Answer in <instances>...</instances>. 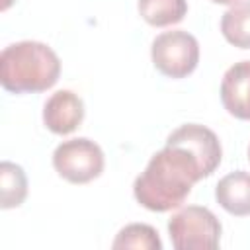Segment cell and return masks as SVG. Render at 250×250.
<instances>
[{
    "mask_svg": "<svg viewBox=\"0 0 250 250\" xmlns=\"http://www.w3.org/2000/svg\"><path fill=\"white\" fill-rule=\"evenodd\" d=\"M166 145H180L188 148L197 158L205 178H209L223 160V148H221L219 137L209 127L199 125V123L180 125L168 135Z\"/></svg>",
    "mask_w": 250,
    "mask_h": 250,
    "instance_id": "8992f818",
    "label": "cell"
},
{
    "mask_svg": "<svg viewBox=\"0 0 250 250\" xmlns=\"http://www.w3.org/2000/svg\"><path fill=\"white\" fill-rule=\"evenodd\" d=\"M27 197V176L16 162L4 160L0 164V207H20Z\"/></svg>",
    "mask_w": 250,
    "mask_h": 250,
    "instance_id": "7c38bea8",
    "label": "cell"
},
{
    "mask_svg": "<svg viewBox=\"0 0 250 250\" xmlns=\"http://www.w3.org/2000/svg\"><path fill=\"white\" fill-rule=\"evenodd\" d=\"M221 221L201 205H188L168 221L170 242L176 250H213L221 242Z\"/></svg>",
    "mask_w": 250,
    "mask_h": 250,
    "instance_id": "3957f363",
    "label": "cell"
},
{
    "mask_svg": "<svg viewBox=\"0 0 250 250\" xmlns=\"http://www.w3.org/2000/svg\"><path fill=\"white\" fill-rule=\"evenodd\" d=\"M61 76L59 55L41 41H18L0 53V84L12 94L45 92Z\"/></svg>",
    "mask_w": 250,
    "mask_h": 250,
    "instance_id": "7a4b0ae2",
    "label": "cell"
},
{
    "mask_svg": "<svg viewBox=\"0 0 250 250\" xmlns=\"http://www.w3.org/2000/svg\"><path fill=\"white\" fill-rule=\"evenodd\" d=\"M105 166L104 150L86 137L62 141L53 150V168L70 184H88L102 176Z\"/></svg>",
    "mask_w": 250,
    "mask_h": 250,
    "instance_id": "5b68a950",
    "label": "cell"
},
{
    "mask_svg": "<svg viewBox=\"0 0 250 250\" xmlns=\"http://www.w3.org/2000/svg\"><path fill=\"white\" fill-rule=\"evenodd\" d=\"M221 102L232 117L250 121V61L227 68L221 80Z\"/></svg>",
    "mask_w": 250,
    "mask_h": 250,
    "instance_id": "ba28073f",
    "label": "cell"
},
{
    "mask_svg": "<svg viewBox=\"0 0 250 250\" xmlns=\"http://www.w3.org/2000/svg\"><path fill=\"white\" fill-rule=\"evenodd\" d=\"M197 158L180 145H164L154 152L145 170L133 182V195L139 205L154 213L180 207L195 182L203 180Z\"/></svg>",
    "mask_w": 250,
    "mask_h": 250,
    "instance_id": "6da1fadb",
    "label": "cell"
},
{
    "mask_svg": "<svg viewBox=\"0 0 250 250\" xmlns=\"http://www.w3.org/2000/svg\"><path fill=\"white\" fill-rule=\"evenodd\" d=\"M248 162H250V145H248Z\"/></svg>",
    "mask_w": 250,
    "mask_h": 250,
    "instance_id": "9a60e30c",
    "label": "cell"
},
{
    "mask_svg": "<svg viewBox=\"0 0 250 250\" xmlns=\"http://www.w3.org/2000/svg\"><path fill=\"white\" fill-rule=\"evenodd\" d=\"M139 16L152 27H166L180 23L188 14L186 0H139Z\"/></svg>",
    "mask_w": 250,
    "mask_h": 250,
    "instance_id": "8fae6325",
    "label": "cell"
},
{
    "mask_svg": "<svg viewBox=\"0 0 250 250\" xmlns=\"http://www.w3.org/2000/svg\"><path fill=\"white\" fill-rule=\"evenodd\" d=\"M84 121V102L72 90H57L43 105V123L55 135H70Z\"/></svg>",
    "mask_w": 250,
    "mask_h": 250,
    "instance_id": "52a82bcc",
    "label": "cell"
},
{
    "mask_svg": "<svg viewBox=\"0 0 250 250\" xmlns=\"http://www.w3.org/2000/svg\"><path fill=\"white\" fill-rule=\"evenodd\" d=\"M215 199L229 215H250V172L234 170L223 176L215 186Z\"/></svg>",
    "mask_w": 250,
    "mask_h": 250,
    "instance_id": "9c48e42d",
    "label": "cell"
},
{
    "mask_svg": "<svg viewBox=\"0 0 250 250\" xmlns=\"http://www.w3.org/2000/svg\"><path fill=\"white\" fill-rule=\"evenodd\" d=\"M211 2H215V4H234V2H238V0H211Z\"/></svg>",
    "mask_w": 250,
    "mask_h": 250,
    "instance_id": "5bb4252c",
    "label": "cell"
},
{
    "mask_svg": "<svg viewBox=\"0 0 250 250\" xmlns=\"http://www.w3.org/2000/svg\"><path fill=\"white\" fill-rule=\"evenodd\" d=\"M150 59L160 74L174 80L186 78L197 68L199 43L191 33L184 29L162 31L152 39Z\"/></svg>",
    "mask_w": 250,
    "mask_h": 250,
    "instance_id": "277c9868",
    "label": "cell"
},
{
    "mask_svg": "<svg viewBox=\"0 0 250 250\" xmlns=\"http://www.w3.org/2000/svg\"><path fill=\"white\" fill-rule=\"evenodd\" d=\"M113 250H125V248H137V250H162V240L158 236V230L146 223H131L125 225L115 240L111 242Z\"/></svg>",
    "mask_w": 250,
    "mask_h": 250,
    "instance_id": "4fadbf2b",
    "label": "cell"
},
{
    "mask_svg": "<svg viewBox=\"0 0 250 250\" xmlns=\"http://www.w3.org/2000/svg\"><path fill=\"white\" fill-rule=\"evenodd\" d=\"M221 33L230 45L250 49V0L230 4L221 18Z\"/></svg>",
    "mask_w": 250,
    "mask_h": 250,
    "instance_id": "30bf717a",
    "label": "cell"
}]
</instances>
